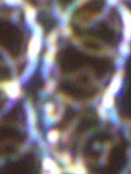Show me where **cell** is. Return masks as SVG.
I'll return each mask as SVG.
<instances>
[{
    "instance_id": "obj_2",
    "label": "cell",
    "mask_w": 131,
    "mask_h": 174,
    "mask_svg": "<svg viewBox=\"0 0 131 174\" xmlns=\"http://www.w3.org/2000/svg\"><path fill=\"white\" fill-rule=\"evenodd\" d=\"M123 78V73L122 70H120L115 74L114 77H113L106 93L114 96L121 89Z\"/></svg>"
},
{
    "instance_id": "obj_3",
    "label": "cell",
    "mask_w": 131,
    "mask_h": 174,
    "mask_svg": "<svg viewBox=\"0 0 131 174\" xmlns=\"http://www.w3.org/2000/svg\"><path fill=\"white\" fill-rule=\"evenodd\" d=\"M130 50L131 48L129 42H123L122 45L120 46V51L121 54L124 57H126L130 53Z\"/></svg>"
},
{
    "instance_id": "obj_5",
    "label": "cell",
    "mask_w": 131,
    "mask_h": 174,
    "mask_svg": "<svg viewBox=\"0 0 131 174\" xmlns=\"http://www.w3.org/2000/svg\"><path fill=\"white\" fill-rule=\"evenodd\" d=\"M107 1L111 5H115L117 3L118 0H107Z\"/></svg>"
},
{
    "instance_id": "obj_1",
    "label": "cell",
    "mask_w": 131,
    "mask_h": 174,
    "mask_svg": "<svg viewBox=\"0 0 131 174\" xmlns=\"http://www.w3.org/2000/svg\"><path fill=\"white\" fill-rule=\"evenodd\" d=\"M120 11L124 24V42H130L131 41V13L124 6H121Z\"/></svg>"
},
{
    "instance_id": "obj_4",
    "label": "cell",
    "mask_w": 131,
    "mask_h": 174,
    "mask_svg": "<svg viewBox=\"0 0 131 174\" xmlns=\"http://www.w3.org/2000/svg\"><path fill=\"white\" fill-rule=\"evenodd\" d=\"M35 17V13L34 10H32L31 8L28 9L26 11V18L27 20H28L29 22H33Z\"/></svg>"
}]
</instances>
